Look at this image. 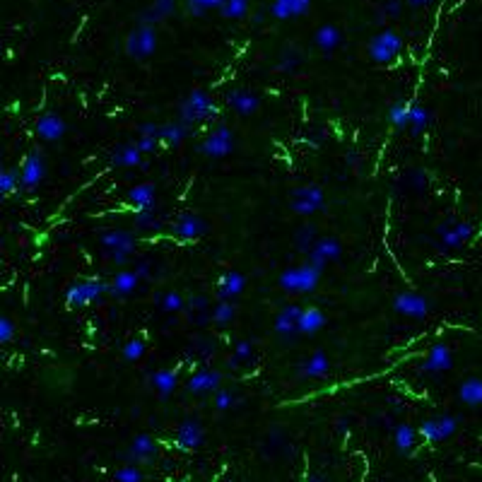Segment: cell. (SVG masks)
I'll return each instance as SVG.
<instances>
[{"label": "cell", "mask_w": 482, "mask_h": 482, "mask_svg": "<svg viewBox=\"0 0 482 482\" xmlns=\"http://www.w3.org/2000/svg\"><path fill=\"white\" fill-rule=\"evenodd\" d=\"M321 273L323 268L313 266L311 261H307L304 266H297V268H287V270L280 273L277 282L285 292H292V294H309L318 287L321 282Z\"/></svg>", "instance_id": "6da1fadb"}, {"label": "cell", "mask_w": 482, "mask_h": 482, "mask_svg": "<svg viewBox=\"0 0 482 482\" xmlns=\"http://www.w3.org/2000/svg\"><path fill=\"white\" fill-rule=\"evenodd\" d=\"M217 116V104L205 89H193L179 101V119L184 123H203V121H210Z\"/></svg>", "instance_id": "7a4b0ae2"}, {"label": "cell", "mask_w": 482, "mask_h": 482, "mask_svg": "<svg viewBox=\"0 0 482 482\" xmlns=\"http://www.w3.org/2000/svg\"><path fill=\"white\" fill-rule=\"evenodd\" d=\"M99 243L116 266H123L133 258L135 248H138V236L130 230H104L99 234Z\"/></svg>", "instance_id": "3957f363"}, {"label": "cell", "mask_w": 482, "mask_h": 482, "mask_svg": "<svg viewBox=\"0 0 482 482\" xmlns=\"http://www.w3.org/2000/svg\"><path fill=\"white\" fill-rule=\"evenodd\" d=\"M157 51V24L138 22L126 37V53L133 60H145Z\"/></svg>", "instance_id": "277c9868"}, {"label": "cell", "mask_w": 482, "mask_h": 482, "mask_svg": "<svg viewBox=\"0 0 482 482\" xmlns=\"http://www.w3.org/2000/svg\"><path fill=\"white\" fill-rule=\"evenodd\" d=\"M403 49V37L393 29H384V32L374 34L372 42L367 44V53L374 63H390Z\"/></svg>", "instance_id": "5b68a950"}, {"label": "cell", "mask_w": 482, "mask_h": 482, "mask_svg": "<svg viewBox=\"0 0 482 482\" xmlns=\"http://www.w3.org/2000/svg\"><path fill=\"white\" fill-rule=\"evenodd\" d=\"M326 205V193L321 186H299L289 193V210L297 215H313Z\"/></svg>", "instance_id": "8992f818"}, {"label": "cell", "mask_w": 482, "mask_h": 482, "mask_svg": "<svg viewBox=\"0 0 482 482\" xmlns=\"http://www.w3.org/2000/svg\"><path fill=\"white\" fill-rule=\"evenodd\" d=\"M109 292V285L101 280H80L73 282L68 289H65V302L68 307H89V304L99 302L104 294Z\"/></svg>", "instance_id": "52a82bcc"}, {"label": "cell", "mask_w": 482, "mask_h": 482, "mask_svg": "<svg viewBox=\"0 0 482 482\" xmlns=\"http://www.w3.org/2000/svg\"><path fill=\"white\" fill-rule=\"evenodd\" d=\"M420 439L427 441V444H439V441L451 439L456 432H458V418L454 415H439V418L424 420L418 427Z\"/></svg>", "instance_id": "ba28073f"}, {"label": "cell", "mask_w": 482, "mask_h": 482, "mask_svg": "<svg viewBox=\"0 0 482 482\" xmlns=\"http://www.w3.org/2000/svg\"><path fill=\"white\" fill-rule=\"evenodd\" d=\"M232 150H234V130L227 128V126L215 128L205 140H203L200 147H198V152L210 157V160H222V157H227Z\"/></svg>", "instance_id": "9c48e42d"}, {"label": "cell", "mask_w": 482, "mask_h": 482, "mask_svg": "<svg viewBox=\"0 0 482 482\" xmlns=\"http://www.w3.org/2000/svg\"><path fill=\"white\" fill-rule=\"evenodd\" d=\"M44 176H46V162H44V152L34 147L24 160L22 169H19V189L34 191L42 186Z\"/></svg>", "instance_id": "30bf717a"}, {"label": "cell", "mask_w": 482, "mask_h": 482, "mask_svg": "<svg viewBox=\"0 0 482 482\" xmlns=\"http://www.w3.org/2000/svg\"><path fill=\"white\" fill-rule=\"evenodd\" d=\"M205 232H207V222L203 220L198 212H191V210L179 212L176 222L171 225V234L179 241H196V239H200Z\"/></svg>", "instance_id": "8fae6325"}, {"label": "cell", "mask_w": 482, "mask_h": 482, "mask_svg": "<svg viewBox=\"0 0 482 482\" xmlns=\"http://www.w3.org/2000/svg\"><path fill=\"white\" fill-rule=\"evenodd\" d=\"M34 130H37V135L44 143H58V140H63L68 123H65V119L58 111H44L37 119V123H34Z\"/></svg>", "instance_id": "7c38bea8"}, {"label": "cell", "mask_w": 482, "mask_h": 482, "mask_svg": "<svg viewBox=\"0 0 482 482\" xmlns=\"http://www.w3.org/2000/svg\"><path fill=\"white\" fill-rule=\"evenodd\" d=\"M340 253H343V243H340L338 236L333 234H326V236H318L316 243L311 246V251L307 253L309 261L313 263V266L318 268H326L328 263L338 261Z\"/></svg>", "instance_id": "4fadbf2b"}, {"label": "cell", "mask_w": 482, "mask_h": 482, "mask_svg": "<svg viewBox=\"0 0 482 482\" xmlns=\"http://www.w3.org/2000/svg\"><path fill=\"white\" fill-rule=\"evenodd\" d=\"M393 309L410 318H427L432 304L418 292H398L393 297Z\"/></svg>", "instance_id": "5bb4252c"}, {"label": "cell", "mask_w": 482, "mask_h": 482, "mask_svg": "<svg viewBox=\"0 0 482 482\" xmlns=\"http://www.w3.org/2000/svg\"><path fill=\"white\" fill-rule=\"evenodd\" d=\"M454 367V354H451V347L444 343H436L429 347L427 359L422 362L420 372L427 374V377H439V374H446Z\"/></svg>", "instance_id": "9a60e30c"}, {"label": "cell", "mask_w": 482, "mask_h": 482, "mask_svg": "<svg viewBox=\"0 0 482 482\" xmlns=\"http://www.w3.org/2000/svg\"><path fill=\"white\" fill-rule=\"evenodd\" d=\"M203 441H205V429H203V424L196 422V420H184V422L176 427L174 444L179 451H196L203 446Z\"/></svg>", "instance_id": "2e32d148"}, {"label": "cell", "mask_w": 482, "mask_h": 482, "mask_svg": "<svg viewBox=\"0 0 482 482\" xmlns=\"http://www.w3.org/2000/svg\"><path fill=\"white\" fill-rule=\"evenodd\" d=\"M436 234H439L441 246L444 248H458L473 236V225H470V222H451L449 220L446 225H441L439 230H436Z\"/></svg>", "instance_id": "e0dca14e"}, {"label": "cell", "mask_w": 482, "mask_h": 482, "mask_svg": "<svg viewBox=\"0 0 482 482\" xmlns=\"http://www.w3.org/2000/svg\"><path fill=\"white\" fill-rule=\"evenodd\" d=\"M299 316H302V307H297V304H289V307H285L282 311H277L275 323H273L277 336H280L282 340L297 338L299 336Z\"/></svg>", "instance_id": "ac0fdd59"}, {"label": "cell", "mask_w": 482, "mask_h": 482, "mask_svg": "<svg viewBox=\"0 0 482 482\" xmlns=\"http://www.w3.org/2000/svg\"><path fill=\"white\" fill-rule=\"evenodd\" d=\"M157 456V441L152 439L150 434H138L133 441H130L128 451L123 454V458L128 461V463H150L152 458Z\"/></svg>", "instance_id": "d6986e66"}, {"label": "cell", "mask_w": 482, "mask_h": 482, "mask_svg": "<svg viewBox=\"0 0 482 482\" xmlns=\"http://www.w3.org/2000/svg\"><path fill=\"white\" fill-rule=\"evenodd\" d=\"M313 0H273L268 12L275 19H294V17H304V15L311 10Z\"/></svg>", "instance_id": "ffe728a7"}, {"label": "cell", "mask_w": 482, "mask_h": 482, "mask_svg": "<svg viewBox=\"0 0 482 482\" xmlns=\"http://www.w3.org/2000/svg\"><path fill=\"white\" fill-rule=\"evenodd\" d=\"M186 388H189V393H196V395L215 393L217 388H222V374L215 372V369H200V372H196L189 379Z\"/></svg>", "instance_id": "44dd1931"}, {"label": "cell", "mask_w": 482, "mask_h": 482, "mask_svg": "<svg viewBox=\"0 0 482 482\" xmlns=\"http://www.w3.org/2000/svg\"><path fill=\"white\" fill-rule=\"evenodd\" d=\"M331 372V359L326 357L323 350H316L311 357H307L299 364V377L302 379H323Z\"/></svg>", "instance_id": "7402d4cb"}, {"label": "cell", "mask_w": 482, "mask_h": 482, "mask_svg": "<svg viewBox=\"0 0 482 482\" xmlns=\"http://www.w3.org/2000/svg\"><path fill=\"white\" fill-rule=\"evenodd\" d=\"M227 104L239 116H251L261 109V99L253 92H248V89H230L227 92Z\"/></svg>", "instance_id": "603a6c76"}, {"label": "cell", "mask_w": 482, "mask_h": 482, "mask_svg": "<svg viewBox=\"0 0 482 482\" xmlns=\"http://www.w3.org/2000/svg\"><path fill=\"white\" fill-rule=\"evenodd\" d=\"M176 12V0H152L150 5L138 15V22L145 24H160L169 19Z\"/></svg>", "instance_id": "cb8c5ba5"}, {"label": "cell", "mask_w": 482, "mask_h": 482, "mask_svg": "<svg viewBox=\"0 0 482 482\" xmlns=\"http://www.w3.org/2000/svg\"><path fill=\"white\" fill-rule=\"evenodd\" d=\"M143 155L145 152L140 150L138 143H121L114 152H111V164L126 166V169H130V166H140L143 164Z\"/></svg>", "instance_id": "d4e9b609"}, {"label": "cell", "mask_w": 482, "mask_h": 482, "mask_svg": "<svg viewBox=\"0 0 482 482\" xmlns=\"http://www.w3.org/2000/svg\"><path fill=\"white\" fill-rule=\"evenodd\" d=\"M246 287V275L239 270H230L217 282V297L220 299H236Z\"/></svg>", "instance_id": "484cf974"}, {"label": "cell", "mask_w": 482, "mask_h": 482, "mask_svg": "<svg viewBox=\"0 0 482 482\" xmlns=\"http://www.w3.org/2000/svg\"><path fill=\"white\" fill-rule=\"evenodd\" d=\"M140 285V275L138 270H121L116 273V277L109 282V294H114V297H130V294L138 289Z\"/></svg>", "instance_id": "4316f807"}, {"label": "cell", "mask_w": 482, "mask_h": 482, "mask_svg": "<svg viewBox=\"0 0 482 482\" xmlns=\"http://www.w3.org/2000/svg\"><path fill=\"white\" fill-rule=\"evenodd\" d=\"M323 323H326V313L318 307L302 309V316H299V336H316L323 328Z\"/></svg>", "instance_id": "83f0119b"}, {"label": "cell", "mask_w": 482, "mask_h": 482, "mask_svg": "<svg viewBox=\"0 0 482 482\" xmlns=\"http://www.w3.org/2000/svg\"><path fill=\"white\" fill-rule=\"evenodd\" d=\"M150 384L160 393V398H169L179 386V374L174 369H157L155 374H150Z\"/></svg>", "instance_id": "f1b7e54d"}, {"label": "cell", "mask_w": 482, "mask_h": 482, "mask_svg": "<svg viewBox=\"0 0 482 482\" xmlns=\"http://www.w3.org/2000/svg\"><path fill=\"white\" fill-rule=\"evenodd\" d=\"M313 44L321 51H326V53H331V51H336L343 44V32H340L336 24H321L313 32Z\"/></svg>", "instance_id": "f546056e"}, {"label": "cell", "mask_w": 482, "mask_h": 482, "mask_svg": "<svg viewBox=\"0 0 482 482\" xmlns=\"http://www.w3.org/2000/svg\"><path fill=\"white\" fill-rule=\"evenodd\" d=\"M189 138V123L184 121H169V123H162L160 126V140L169 147H179L184 140Z\"/></svg>", "instance_id": "4dcf8cb0"}, {"label": "cell", "mask_w": 482, "mask_h": 482, "mask_svg": "<svg viewBox=\"0 0 482 482\" xmlns=\"http://www.w3.org/2000/svg\"><path fill=\"white\" fill-rule=\"evenodd\" d=\"M128 200L133 203L135 210H145V207H155L157 200V186L152 181H145V184H138L135 189L128 191Z\"/></svg>", "instance_id": "1f68e13d"}, {"label": "cell", "mask_w": 482, "mask_h": 482, "mask_svg": "<svg viewBox=\"0 0 482 482\" xmlns=\"http://www.w3.org/2000/svg\"><path fill=\"white\" fill-rule=\"evenodd\" d=\"M458 400L470 408H482V379L470 377L458 386Z\"/></svg>", "instance_id": "d6a6232c"}, {"label": "cell", "mask_w": 482, "mask_h": 482, "mask_svg": "<svg viewBox=\"0 0 482 482\" xmlns=\"http://www.w3.org/2000/svg\"><path fill=\"white\" fill-rule=\"evenodd\" d=\"M418 436H420V432L413 427V424H408V422L398 424L393 432V444H395V449H398V454H410V451L415 449Z\"/></svg>", "instance_id": "836d02e7"}, {"label": "cell", "mask_w": 482, "mask_h": 482, "mask_svg": "<svg viewBox=\"0 0 482 482\" xmlns=\"http://www.w3.org/2000/svg\"><path fill=\"white\" fill-rule=\"evenodd\" d=\"M236 316V304L234 299H220V302L212 307L210 311V318L212 323H217V326H227V323H232Z\"/></svg>", "instance_id": "e575fe53"}, {"label": "cell", "mask_w": 482, "mask_h": 482, "mask_svg": "<svg viewBox=\"0 0 482 482\" xmlns=\"http://www.w3.org/2000/svg\"><path fill=\"white\" fill-rule=\"evenodd\" d=\"M432 126V111L424 109V106L410 104V130L413 133H422Z\"/></svg>", "instance_id": "d590c367"}, {"label": "cell", "mask_w": 482, "mask_h": 482, "mask_svg": "<svg viewBox=\"0 0 482 482\" xmlns=\"http://www.w3.org/2000/svg\"><path fill=\"white\" fill-rule=\"evenodd\" d=\"M388 121L395 128H410V104H403V101H395L388 109Z\"/></svg>", "instance_id": "8d00e7d4"}, {"label": "cell", "mask_w": 482, "mask_h": 482, "mask_svg": "<svg viewBox=\"0 0 482 482\" xmlns=\"http://www.w3.org/2000/svg\"><path fill=\"white\" fill-rule=\"evenodd\" d=\"M248 10H251V0H227L220 12L225 19H243Z\"/></svg>", "instance_id": "74e56055"}, {"label": "cell", "mask_w": 482, "mask_h": 482, "mask_svg": "<svg viewBox=\"0 0 482 482\" xmlns=\"http://www.w3.org/2000/svg\"><path fill=\"white\" fill-rule=\"evenodd\" d=\"M227 0H186V12L193 15V17H203L210 10H222Z\"/></svg>", "instance_id": "f35d334b"}, {"label": "cell", "mask_w": 482, "mask_h": 482, "mask_svg": "<svg viewBox=\"0 0 482 482\" xmlns=\"http://www.w3.org/2000/svg\"><path fill=\"white\" fill-rule=\"evenodd\" d=\"M316 227L313 225H304V227H299V232H297V236H294V246L299 248L302 253H309L311 251V246L316 243Z\"/></svg>", "instance_id": "ab89813d"}, {"label": "cell", "mask_w": 482, "mask_h": 482, "mask_svg": "<svg viewBox=\"0 0 482 482\" xmlns=\"http://www.w3.org/2000/svg\"><path fill=\"white\" fill-rule=\"evenodd\" d=\"M299 63H302V53H299L297 49H285L280 60L275 63V70L277 73H294Z\"/></svg>", "instance_id": "60d3db41"}, {"label": "cell", "mask_w": 482, "mask_h": 482, "mask_svg": "<svg viewBox=\"0 0 482 482\" xmlns=\"http://www.w3.org/2000/svg\"><path fill=\"white\" fill-rule=\"evenodd\" d=\"M212 405H215L217 413H227V410H232L236 405V395L227 388H217L212 393Z\"/></svg>", "instance_id": "b9f144b4"}, {"label": "cell", "mask_w": 482, "mask_h": 482, "mask_svg": "<svg viewBox=\"0 0 482 482\" xmlns=\"http://www.w3.org/2000/svg\"><path fill=\"white\" fill-rule=\"evenodd\" d=\"M121 354H123L126 362H140V359L145 357V343L140 338L128 340V343L123 345V350H121Z\"/></svg>", "instance_id": "7bdbcfd3"}, {"label": "cell", "mask_w": 482, "mask_h": 482, "mask_svg": "<svg viewBox=\"0 0 482 482\" xmlns=\"http://www.w3.org/2000/svg\"><path fill=\"white\" fill-rule=\"evenodd\" d=\"M160 307H162V311H166V313L184 311V307H186V299L181 297V292H166L164 297L160 299Z\"/></svg>", "instance_id": "ee69618b"}, {"label": "cell", "mask_w": 482, "mask_h": 482, "mask_svg": "<svg viewBox=\"0 0 482 482\" xmlns=\"http://www.w3.org/2000/svg\"><path fill=\"white\" fill-rule=\"evenodd\" d=\"M15 189H19V169H5L0 174V193L10 196Z\"/></svg>", "instance_id": "f6af8a7d"}, {"label": "cell", "mask_w": 482, "mask_h": 482, "mask_svg": "<svg viewBox=\"0 0 482 482\" xmlns=\"http://www.w3.org/2000/svg\"><path fill=\"white\" fill-rule=\"evenodd\" d=\"M135 227H138V230H157L160 222H157L155 207H145V210L135 212Z\"/></svg>", "instance_id": "bcb514c9"}, {"label": "cell", "mask_w": 482, "mask_h": 482, "mask_svg": "<svg viewBox=\"0 0 482 482\" xmlns=\"http://www.w3.org/2000/svg\"><path fill=\"white\" fill-rule=\"evenodd\" d=\"M114 478L121 480V482H138V480H143L145 475H143V470L138 468V463H126L116 470Z\"/></svg>", "instance_id": "7dc6e473"}, {"label": "cell", "mask_w": 482, "mask_h": 482, "mask_svg": "<svg viewBox=\"0 0 482 482\" xmlns=\"http://www.w3.org/2000/svg\"><path fill=\"white\" fill-rule=\"evenodd\" d=\"M253 354V343L248 340H239L234 347V357H230V367H239V362H246Z\"/></svg>", "instance_id": "c3c4849f"}, {"label": "cell", "mask_w": 482, "mask_h": 482, "mask_svg": "<svg viewBox=\"0 0 482 482\" xmlns=\"http://www.w3.org/2000/svg\"><path fill=\"white\" fill-rule=\"evenodd\" d=\"M403 12V0H386L379 10V19H388V17H398Z\"/></svg>", "instance_id": "681fc988"}, {"label": "cell", "mask_w": 482, "mask_h": 482, "mask_svg": "<svg viewBox=\"0 0 482 482\" xmlns=\"http://www.w3.org/2000/svg\"><path fill=\"white\" fill-rule=\"evenodd\" d=\"M12 338H15V323H12V318L3 316V318H0V343L8 345Z\"/></svg>", "instance_id": "f907efd6"}, {"label": "cell", "mask_w": 482, "mask_h": 482, "mask_svg": "<svg viewBox=\"0 0 482 482\" xmlns=\"http://www.w3.org/2000/svg\"><path fill=\"white\" fill-rule=\"evenodd\" d=\"M207 304H210V299H207L205 294H193L189 302H186V307H189L191 311H207Z\"/></svg>", "instance_id": "816d5d0a"}, {"label": "cell", "mask_w": 482, "mask_h": 482, "mask_svg": "<svg viewBox=\"0 0 482 482\" xmlns=\"http://www.w3.org/2000/svg\"><path fill=\"white\" fill-rule=\"evenodd\" d=\"M135 143H138L140 150H143L145 155H147V152H155V147L160 145L162 140L157 138V135H138V140H135Z\"/></svg>", "instance_id": "f5cc1de1"}, {"label": "cell", "mask_w": 482, "mask_h": 482, "mask_svg": "<svg viewBox=\"0 0 482 482\" xmlns=\"http://www.w3.org/2000/svg\"><path fill=\"white\" fill-rule=\"evenodd\" d=\"M138 135H157V138H160V126L157 123H140Z\"/></svg>", "instance_id": "db71d44e"}, {"label": "cell", "mask_w": 482, "mask_h": 482, "mask_svg": "<svg viewBox=\"0 0 482 482\" xmlns=\"http://www.w3.org/2000/svg\"><path fill=\"white\" fill-rule=\"evenodd\" d=\"M405 3H408L410 8H427V5H432L434 0H405Z\"/></svg>", "instance_id": "11a10c76"}, {"label": "cell", "mask_w": 482, "mask_h": 482, "mask_svg": "<svg viewBox=\"0 0 482 482\" xmlns=\"http://www.w3.org/2000/svg\"><path fill=\"white\" fill-rule=\"evenodd\" d=\"M135 270H138L140 277H147V270H150V266H147V263H140V266L135 268Z\"/></svg>", "instance_id": "9f6ffc18"}]
</instances>
